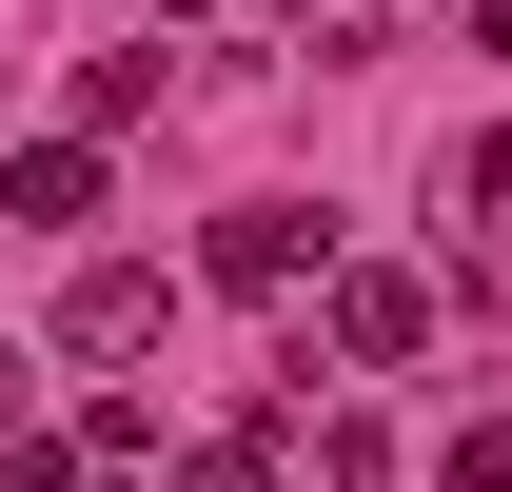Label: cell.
I'll return each mask as SVG.
<instances>
[{
	"label": "cell",
	"mask_w": 512,
	"mask_h": 492,
	"mask_svg": "<svg viewBox=\"0 0 512 492\" xmlns=\"http://www.w3.org/2000/svg\"><path fill=\"white\" fill-rule=\"evenodd\" d=\"M335 355H355V374H414V355H434V276L355 256V276H335Z\"/></svg>",
	"instance_id": "1"
},
{
	"label": "cell",
	"mask_w": 512,
	"mask_h": 492,
	"mask_svg": "<svg viewBox=\"0 0 512 492\" xmlns=\"http://www.w3.org/2000/svg\"><path fill=\"white\" fill-rule=\"evenodd\" d=\"M217 276H237V296H296V276H316V217H296V197H237V217H217Z\"/></svg>",
	"instance_id": "2"
},
{
	"label": "cell",
	"mask_w": 512,
	"mask_h": 492,
	"mask_svg": "<svg viewBox=\"0 0 512 492\" xmlns=\"http://www.w3.org/2000/svg\"><path fill=\"white\" fill-rule=\"evenodd\" d=\"M158 315H178V296H158L138 256H99V276H79V296H60V355H138Z\"/></svg>",
	"instance_id": "3"
},
{
	"label": "cell",
	"mask_w": 512,
	"mask_h": 492,
	"mask_svg": "<svg viewBox=\"0 0 512 492\" xmlns=\"http://www.w3.org/2000/svg\"><path fill=\"white\" fill-rule=\"evenodd\" d=\"M0 197H20L40 237H60V217H99V138H40V158H20V178H0Z\"/></svg>",
	"instance_id": "4"
},
{
	"label": "cell",
	"mask_w": 512,
	"mask_h": 492,
	"mask_svg": "<svg viewBox=\"0 0 512 492\" xmlns=\"http://www.w3.org/2000/svg\"><path fill=\"white\" fill-rule=\"evenodd\" d=\"M434 473H453V492H512V414H473V433L434 453Z\"/></svg>",
	"instance_id": "5"
},
{
	"label": "cell",
	"mask_w": 512,
	"mask_h": 492,
	"mask_svg": "<svg viewBox=\"0 0 512 492\" xmlns=\"http://www.w3.org/2000/svg\"><path fill=\"white\" fill-rule=\"evenodd\" d=\"M0 492H79V453H60V433H20V453H0Z\"/></svg>",
	"instance_id": "6"
},
{
	"label": "cell",
	"mask_w": 512,
	"mask_h": 492,
	"mask_svg": "<svg viewBox=\"0 0 512 492\" xmlns=\"http://www.w3.org/2000/svg\"><path fill=\"white\" fill-rule=\"evenodd\" d=\"M197 492H276V453H256V433H217V453H197Z\"/></svg>",
	"instance_id": "7"
},
{
	"label": "cell",
	"mask_w": 512,
	"mask_h": 492,
	"mask_svg": "<svg viewBox=\"0 0 512 492\" xmlns=\"http://www.w3.org/2000/svg\"><path fill=\"white\" fill-rule=\"evenodd\" d=\"M158 20H178V0H158Z\"/></svg>",
	"instance_id": "8"
}]
</instances>
